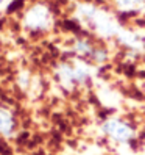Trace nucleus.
I'll return each instance as SVG.
<instances>
[{"label":"nucleus","mask_w":145,"mask_h":155,"mask_svg":"<svg viewBox=\"0 0 145 155\" xmlns=\"http://www.w3.org/2000/svg\"><path fill=\"white\" fill-rule=\"evenodd\" d=\"M114 5L123 14H136L145 10V0H114Z\"/></svg>","instance_id":"nucleus-4"},{"label":"nucleus","mask_w":145,"mask_h":155,"mask_svg":"<svg viewBox=\"0 0 145 155\" xmlns=\"http://www.w3.org/2000/svg\"><path fill=\"white\" fill-rule=\"evenodd\" d=\"M16 129V119L10 110L0 108V135L11 136Z\"/></svg>","instance_id":"nucleus-5"},{"label":"nucleus","mask_w":145,"mask_h":155,"mask_svg":"<svg viewBox=\"0 0 145 155\" xmlns=\"http://www.w3.org/2000/svg\"><path fill=\"white\" fill-rule=\"evenodd\" d=\"M89 60H92V61H95V63H105V61L108 60V52H106V49H103V47H95Z\"/></svg>","instance_id":"nucleus-7"},{"label":"nucleus","mask_w":145,"mask_h":155,"mask_svg":"<svg viewBox=\"0 0 145 155\" xmlns=\"http://www.w3.org/2000/svg\"><path fill=\"white\" fill-rule=\"evenodd\" d=\"M53 24V14L49 5L34 3L24 14V25L30 31H47Z\"/></svg>","instance_id":"nucleus-2"},{"label":"nucleus","mask_w":145,"mask_h":155,"mask_svg":"<svg viewBox=\"0 0 145 155\" xmlns=\"http://www.w3.org/2000/svg\"><path fill=\"white\" fill-rule=\"evenodd\" d=\"M94 45L92 42H90L89 39H84V38H80L75 41L74 44V52L77 53L78 57H84V58H90V55H92L94 52Z\"/></svg>","instance_id":"nucleus-6"},{"label":"nucleus","mask_w":145,"mask_h":155,"mask_svg":"<svg viewBox=\"0 0 145 155\" xmlns=\"http://www.w3.org/2000/svg\"><path fill=\"white\" fill-rule=\"evenodd\" d=\"M80 17L86 22L97 35L103 38H111V36L119 35V25H117L115 17H112L108 11L97 8L94 5H81L80 6Z\"/></svg>","instance_id":"nucleus-1"},{"label":"nucleus","mask_w":145,"mask_h":155,"mask_svg":"<svg viewBox=\"0 0 145 155\" xmlns=\"http://www.w3.org/2000/svg\"><path fill=\"white\" fill-rule=\"evenodd\" d=\"M2 3H3V0H0V6H2Z\"/></svg>","instance_id":"nucleus-9"},{"label":"nucleus","mask_w":145,"mask_h":155,"mask_svg":"<svg viewBox=\"0 0 145 155\" xmlns=\"http://www.w3.org/2000/svg\"><path fill=\"white\" fill-rule=\"evenodd\" d=\"M102 132L106 133V135H109L112 140L115 141H128L131 140V136L134 135L133 129H131V125L130 124H126L120 119H108L106 122H103L102 125Z\"/></svg>","instance_id":"nucleus-3"},{"label":"nucleus","mask_w":145,"mask_h":155,"mask_svg":"<svg viewBox=\"0 0 145 155\" xmlns=\"http://www.w3.org/2000/svg\"><path fill=\"white\" fill-rule=\"evenodd\" d=\"M24 3H25V0H13V2L8 5L6 13H14V11H17V10H20V8L24 6Z\"/></svg>","instance_id":"nucleus-8"}]
</instances>
